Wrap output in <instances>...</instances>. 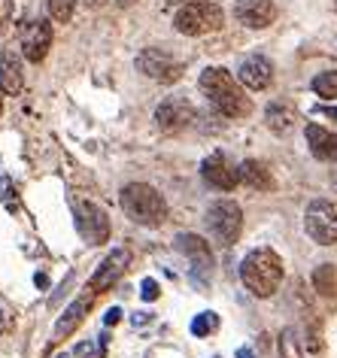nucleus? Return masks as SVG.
I'll use <instances>...</instances> for the list:
<instances>
[{"label": "nucleus", "instance_id": "6", "mask_svg": "<svg viewBox=\"0 0 337 358\" xmlns=\"http://www.w3.org/2000/svg\"><path fill=\"white\" fill-rule=\"evenodd\" d=\"M73 219H76V231L92 246L110 240V219H106V210L97 207L94 201H73Z\"/></svg>", "mask_w": 337, "mask_h": 358}, {"label": "nucleus", "instance_id": "25", "mask_svg": "<svg viewBox=\"0 0 337 358\" xmlns=\"http://www.w3.org/2000/svg\"><path fill=\"white\" fill-rule=\"evenodd\" d=\"M73 358H101V340L97 337L83 340V343L73 349Z\"/></svg>", "mask_w": 337, "mask_h": 358}, {"label": "nucleus", "instance_id": "23", "mask_svg": "<svg viewBox=\"0 0 337 358\" xmlns=\"http://www.w3.org/2000/svg\"><path fill=\"white\" fill-rule=\"evenodd\" d=\"M216 328H219V316H216V313H201V316H194V322H192V334L194 337H207Z\"/></svg>", "mask_w": 337, "mask_h": 358}, {"label": "nucleus", "instance_id": "35", "mask_svg": "<svg viewBox=\"0 0 337 358\" xmlns=\"http://www.w3.org/2000/svg\"><path fill=\"white\" fill-rule=\"evenodd\" d=\"M237 358H252V352H250V349H241V352H237Z\"/></svg>", "mask_w": 337, "mask_h": 358}, {"label": "nucleus", "instance_id": "1", "mask_svg": "<svg viewBox=\"0 0 337 358\" xmlns=\"http://www.w3.org/2000/svg\"><path fill=\"white\" fill-rule=\"evenodd\" d=\"M198 85H201V92L207 94V101L216 106L222 115H228V119H246V115L252 113L250 97L243 94L241 83H237L225 67H207L201 73Z\"/></svg>", "mask_w": 337, "mask_h": 358}, {"label": "nucleus", "instance_id": "5", "mask_svg": "<svg viewBox=\"0 0 337 358\" xmlns=\"http://www.w3.org/2000/svg\"><path fill=\"white\" fill-rule=\"evenodd\" d=\"M207 225L222 246H231L243 231V210L234 201H216L207 213Z\"/></svg>", "mask_w": 337, "mask_h": 358}, {"label": "nucleus", "instance_id": "26", "mask_svg": "<svg viewBox=\"0 0 337 358\" xmlns=\"http://www.w3.org/2000/svg\"><path fill=\"white\" fill-rule=\"evenodd\" d=\"M13 13H15L13 0H0V37H3L6 31H10V24H13Z\"/></svg>", "mask_w": 337, "mask_h": 358}, {"label": "nucleus", "instance_id": "19", "mask_svg": "<svg viewBox=\"0 0 337 358\" xmlns=\"http://www.w3.org/2000/svg\"><path fill=\"white\" fill-rule=\"evenodd\" d=\"M241 182H246L250 189H259V192H271L273 189V176H271V170L264 161H243L241 164Z\"/></svg>", "mask_w": 337, "mask_h": 358}, {"label": "nucleus", "instance_id": "28", "mask_svg": "<svg viewBox=\"0 0 337 358\" xmlns=\"http://www.w3.org/2000/svg\"><path fill=\"white\" fill-rule=\"evenodd\" d=\"M10 185H13V182H10V176L0 173V201H6V198L13 194V192H10Z\"/></svg>", "mask_w": 337, "mask_h": 358}, {"label": "nucleus", "instance_id": "38", "mask_svg": "<svg viewBox=\"0 0 337 358\" xmlns=\"http://www.w3.org/2000/svg\"><path fill=\"white\" fill-rule=\"evenodd\" d=\"M334 185H337V176H334Z\"/></svg>", "mask_w": 337, "mask_h": 358}, {"label": "nucleus", "instance_id": "31", "mask_svg": "<svg viewBox=\"0 0 337 358\" xmlns=\"http://www.w3.org/2000/svg\"><path fill=\"white\" fill-rule=\"evenodd\" d=\"M137 0H116V6H122V10H128V6H134Z\"/></svg>", "mask_w": 337, "mask_h": 358}, {"label": "nucleus", "instance_id": "29", "mask_svg": "<svg viewBox=\"0 0 337 358\" xmlns=\"http://www.w3.org/2000/svg\"><path fill=\"white\" fill-rule=\"evenodd\" d=\"M122 319V310L119 307H113V310H106V316H103V322L106 325H116V322Z\"/></svg>", "mask_w": 337, "mask_h": 358}, {"label": "nucleus", "instance_id": "33", "mask_svg": "<svg viewBox=\"0 0 337 358\" xmlns=\"http://www.w3.org/2000/svg\"><path fill=\"white\" fill-rule=\"evenodd\" d=\"M34 282H37V285H46L49 280H46V273H37V276H34Z\"/></svg>", "mask_w": 337, "mask_h": 358}, {"label": "nucleus", "instance_id": "34", "mask_svg": "<svg viewBox=\"0 0 337 358\" xmlns=\"http://www.w3.org/2000/svg\"><path fill=\"white\" fill-rule=\"evenodd\" d=\"M85 3H88V6H92V10H97V6H103V3H106V0H85Z\"/></svg>", "mask_w": 337, "mask_h": 358}, {"label": "nucleus", "instance_id": "12", "mask_svg": "<svg viewBox=\"0 0 337 358\" xmlns=\"http://www.w3.org/2000/svg\"><path fill=\"white\" fill-rule=\"evenodd\" d=\"M128 264H131V252L128 249H113L110 255L101 262V267L92 273V292H106V289H113V282H119V276L128 271Z\"/></svg>", "mask_w": 337, "mask_h": 358}, {"label": "nucleus", "instance_id": "24", "mask_svg": "<svg viewBox=\"0 0 337 358\" xmlns=\"http://www.w3.org/2000/svg\"><path fill=\"white\" fill-rule=\"evenodd\" d=\"M73 10H76V0H49V15L61 24L73 19Z\"/></svg>", "mask_w": 337, "mask_h": 358}, {"label": "nucleus", "instance_id": "17", "mask_svg": "<svg viewBox=\"0 0 337 358\" xmlns=\"http://www.w3.org/2000/svg\"><path fill=\"white\" fill-rule=\"evenodd\" d=\"M88 310H92V298H88V294H79V298L70 303L64 313H61V319L55 322V331H52V334H55V340H64V337L73 334V331L85 322Z\"/></svg>", "mask_w": 337, "mask_h": 358}, {"label": "nucleus", "instance_id": "9", "mask_svg": "<svg viewBox=\"0 0 337 358\" xmlns=\"http://www.w3.org/2000/svg\"><path fill=\"white\" fill-rule=\"evenodd\" d=\"M19 49H22V55L28 61L40 64V61L49 55V49H52V24L46 19L24 22L22 34H19Z\"/></svg>", "mask_w": 337, "mask_h": 358}, {"label": "nucleus", "instance_id": "13", "mask_svg": "<svg viewBox=\"0 0 337 358\" xmlns=\"http://www.w3.org/2000/svg\"><path fill=\"white\" fill-rule=\"evenodd\" d=\"M234 15L237 22L246 24V28H268V24L277 19V6L271 3V0H237L234 3Z\"/></svg>", "mask_w": 337, "mask_h": 358}, {"label": "nucleus", "instance_id": "18", "mask_svg": "<svg viewBox=\"0 0 337 358\" xmlns=\"http://www.w3.org/2000/svg\"><path fill=\"white\" fill-rule=\"evenodd\" d=\"M307 143L319 161H334L337 164V134L319 128V124H307Z\"/></svg>", "mask_w": 337, "mask_h": 358}, {"label": "nucleus", "instance_id": "7", "mask_svg": "<svg viewBox=\"0 0 337 358\" xmlns=\"http://www.w3.org/2000/svg\"><path fill=\"white\" fill-rule=\"evenodd\" d=\"M137 70L143 76L155 79V83L171 85L182 76V61H176L171 52H164V49H143L137 55Z\"/></svg>", "mask_w": 337, "mask_h": 358}, {"label": "nucleus", "instance_id": "30", "mask_svg": "<svg viewBox=\"0 0 337 358\" xmlns=\"http://www.w3.org/2000/svg\"><path fill=\"white\" fill-rule=\"evenodd\" d=\"M319 113L328 115V119H337V106H319Z\"/></svg>", "mask_w": 337, "mask_h": 358}, {"label": "nucleus", "instance_id": "20", "mask_svg": "<svg viewBox=\"0 0 337 358\" xmlns=\"http://www.w3.org/2000/svg\"><path fill=\"white\" fill-rule=\"evenodd\" d=\"M264 119H268V128L271 131L286 134L292 128V122H295V113H292L289 106H282V103H271L268 113H264Z\"/></svg>", "mask_w": 337, "mask_h": 358}, {"label": "nucleus", "instance_id": "4", "mask_svg": "<svg viewBox=\"0 0 337 358\" xmlns=\"http://www.w3.org/2000/svg\"><path fill=\"white\" fill-rule=\"evenodd\" d=\"M222 22H225V13H222L219 3H210V0H192V3L180 6L173 15V28L185 37H201V34L219 31Z\"/></svg>", "mask_w": 337, "mask_h": 358}, {"label": "nucleus", "instance_id": "15", "mask_svg": "<svg viewBox=\"0 0 337 358\" xmlns=\"http://www.w3.org/2000/svg\"><path fill=\"white\" fill-rule=\"evenodd\" d=\"M22 49L19 46H6L0 55V88L6 94H19L24 88V67H22Z\"/></svg>", "mask_w": 337, "mask_h": 358}, {"label": "nucleus", "instance_id": "14", "mask_svg": "<svg viewBox=\"0 0 337 358\" xmlns=\"http://www.w3.org/2000/svg\"><path fill=\"white\" fill-rule=\"evenodd\" d=\"M176 249L192 262V271L207 276L213 271V252H210V243L198 234H176Z\"/></svg>", "mask_w": 337, "mask_h": 358}, {"label": "nucleus", "instance_id": "2", "mask_svg": "<svg viewBox=\"0 0 337 358\" xmlns=\"http://www.w3.org/2000/svg\"><path fill=\"white\" fill-rule=\"evenodd\" d=\"M241 280L255 298H271L282 282V258L273 249H252L241 264Z\"/></svg>", "mask_w": 337, "mask_h": 358}, {"label": "nucleus", "instance_id": "32", "mask_svg": "<svg viewBox=\"0 0 337 358\" xmlns=\"http://www.w3.org/2000/svg\"><path fill=\"white\" fill-rule=\"evenodd\" d=\"M167 6H185V3H192V0H164Z\"/></svg>", "mask_w": 337, "mask_h": 358}, {"label": "nucleus", "instance_id": "37", "mask_svg": "<svg viewBox=\"0 0 337 358\" xmlns=\"http://www.w3.org/2000/svg\"><path fill=\"white\" fill-rule=\"evenodd\" d=\"M0 331H3V316H0Z\"/></svg>", "mask_w": 337, "mask_h": 358}, {"label": "nucleus", "instance_id": "21", "mask_svg": "<svg viewBox=\"0 0 337 358\" xmlns=\"http://www.w3.org/2000/svg\"><path fill=\"white\" fill-rule=\"evenodd\" d=\"M313 285L319 294H325V298H334L337 294V273L331 264H319L313 271Z\"/></svg>", "mask_w": 337, "mask_h": 358}, {"label": "nucleus", "instance_id": "36", "mask_svg": "<svg viewBox=\"0 0 337 358\" xmlns=\"http://www.w3.org/2000/svg\"><path fill=\"white\" fill-rule=\"evenodd\" d=\"M3 94H6V92H3V88H0V115H3Z\"/></svg>", "mask_w": 337, "mask_h": 358}, {"label": "nucleus", "instance_id": "10", "mask_svg": "<svg viewBox=\"0 0 337 358\" xmlns=\"http://www.w3.org/2000/svg\"><path fill=\"white\" fill-rule=\"evenodd\" d=\"M155 122L164 134H176L194 122V106L185 101V97H167V101L158 103Z\"/></svg>", "mask_w": 337, "mask_h": 358}, {"label": "nucleus", "instance_id": "22", "mask_svg": "<svg viewBox=\"0 0 337 358\" xmlns=\"http://www.w3.org/2000/svg\"><path fill=\"white\" fill-rule=\"evenodd\" d=\"M313 92L319 97H337V70H328V73H319L313 79Z\"/></svg>", "mask_w": 337, "mask_h": 358}, {"label": "nucleus", "instance_id": "11", "mask_svg": "<svg viewBox=\"0 0 337 358\" xmlns=\"http://www.w3.org/2000/svg\"><path fill=\"white\" fill-rule=\"evenodd\" d=\"M201 173L213 189H219V192H231L234 185L241 182V170H234V164L228 161V155H222V152H213L210 158H203Z\"/></svg>", "mask_w": 337, "mask_h": 358}, {"label": "nucleus", "instance_id": "8", "mask_svg": "<svg viewBox=\"0 0 337 358\" xmlns=\"http://www.w3.org/2000/svg\"><path fill=\"white\" fill-rule=\"evenodd\" d=\"M304 228L319 246L337 243V210L328 201H313L304 213Z\"/></svg>", "mask_w": 337, "mask_h": 358}, {"label": "nucleus", "instance_id": "16", "mask_svg": "<svg viewBox=\"0 0 337 358\" xmlns=\"http://www.w3.org/2000/svg\"><path fill=\"white\" fill-rule=\"evenodd\" d=\"M237 76H241V83L246 88H252V92H264V88L271 85V79H273V67H271V61L264 55H250V58H243Z\"/></svg>", "mask_w": 337, "mask_h": 358}, {"label": "nucleus", "instance_id": "27", "mask_svg": "<svg viewBox=\"0 0 337 358\" xmlns=\"http://www.w3.org/2000/svg\"><path fill=\"white\" fill-rule=\"evenodd\" d=\"M140 289H143V292H140V294H143V301H155L158 294H162V289H158V282H155V280H149V276L143 280V285H140Z\"/></svg>", "mask_w": 337, "mask_h": 358}, {"label": "nucleus", "instance_id": "3", "mask_svg": "<svg viewBox=\"0 0 337 358\" xmlns=\"http://www.w3.org/2000/svg\"><path fill=\"white\" fill-rule=\"evenodd\" d=\"M122 210L131 222L146 228H158L167 219V203L152 185L146 182H131L122 189Z\"/></svg>", "mask_w": 337, "mask_h": 358}]
</instances>
